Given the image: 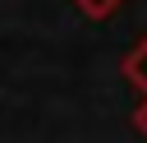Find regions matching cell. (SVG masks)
Returning a JSON list of instances; mask_svg holds the SVG:
<instances>
[{
	"mask_svg": "<svg viewBox=\"0 0 147 143\" xmlns=\"http://www.w3.org/2000/svg\"><path fill=\"white\" fill-rule=\"evenodd\" d=\"M119 74H124V78H129V83L147 97V37H142V42H138L124 60H119Z\"/></svg>",
	"mask_w": 147,
	"mask_h": 143,
	"instance_id": "6da1fadb",
	"label": "cell"
},
{
	"mask_svg": "<svg viewBox=\"0 0 147 143\" xmlns=\"http://www.w3.org/2000/svg\"><path fill=\"white\" fill-rule=\"evenodd\" d=\"M119 5H124V0H74V9L87 14V18H110Z\"/></svg>",
	"mask_w": 147,
	"mask_h": 143,
	"instance_id": "7a4b0ae2",
	"label": "cell"
},
{
	"mask_svg": "<svg viewBox=\"0 0 147 143\" xmlns=\"http://www.w3.org/2000/svg\"><path fill=\"white\" fill-rule=\"evenodd\" d=\"M133 129H138V134L147 138V97H142V101L133 106Z\"/></svg>",
	"mask_w": 147,
	"mask_h": 143,
	"instance_id": "3957f363",
	"label": "cell"
}]
</instances>
